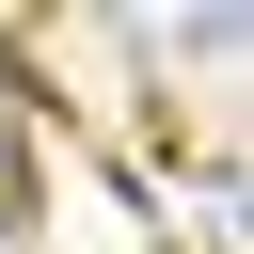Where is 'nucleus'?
<instances>
[{
    "label": "nucleus",
    "instance_id": "1",
    "mask_svg": "<svg viewBox=\"0 0 254 254\" xmlns=\"http://www.w3.org/2000/svg\"><path fill=\"white\" fill-rule=\"evenodd\" d=\"M127 16H143V32H175V48H222L254 0H127Z\"/></svg>",
    "mask_w": 254,
    "mask_h": 254
}]
</instances>
